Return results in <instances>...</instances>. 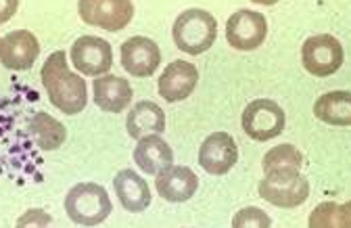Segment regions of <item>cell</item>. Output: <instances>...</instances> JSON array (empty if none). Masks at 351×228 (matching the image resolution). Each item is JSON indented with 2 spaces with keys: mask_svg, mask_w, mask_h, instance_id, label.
<instances>
[{
  "mask_svg": "<svg viewBox=\"0 0 351 228\" xmlns=\"http://www.w3.org/2000/svg\"><path fill=\"white\" fill-rule=\"evenodd\" d=\"M42 84L49 93V101L65 115H77L88 103V88L84 78L67 67L63 51L53 53L42 65Z\"/></svg>",
  "mask_w": 351,
  "mask_h": 228,
  "instance_id": "1",
  "label": "cell"
},
{
  "mask_svg": "<svg viewBox=\"0 0 351 228\" xmlns=\"http://www.w3.org/2000/svg\"><path fill=\"white\" fill-rule=\"evenodd\" d=\"M171 38L182 53L203 55L213 47L217 38V21L203 9H189L173 21Z\"/></svg>",
  "mask_w": 351,
  "mask_h": 228,
  "instance_id": "2",
  "label": "cell"
},
{
  "mask_svg": "<svg viewBox=\"0 0 351 228\" xmlns=\"http://www.w3.org/2000/svg\"><path fill=\"white\" fill-rule=\"evenodd\" d=\"M65 212L71 222L93 228L109 218L113 203L107 191L97 182H80L65 197Z\"/></svg>",
  "mask_w": 351,
  "mask_h": 228,
  "instance_id": "3",
  "label": "cell"
},
{
  "mask_svg": "<svg viewBox=\"0 0 351 228\" xmlns=\"http://www.w3.org/2000/svg\"><path fill=\"white\" fill-rule=\"evenodd\" d=\"M259 197L276 207L293 209L299 207L310 197V182L293 168L268 172L259 182Z\"/></svg>",
  "mask_w": 351,
  "mask_h": 228,
  "instance_id": "4",
  "label": "cell"
},
{
  "mask_svg": "<svg viewBox=\"0 0 351 228\" xmlns=\"http://www.w3.org/2000/svg\"><path fill=\"white\" fill-rule=\"evenodd\" d=\"M241 122L249 139L257 143H266L282 134L287 126V115L278 103L270 99H257L245 107Z\"/></svg>",
  "mask_w": 351,
  "mask_h": 228,
  "instance_id": "5",
  "label": "cell"
},
{
  "mask_svg": "<svg viewBox=\"0 0 351 228\" xmlns=\"http://www.w3.org/2000/svg\"><path fill=\"white\" fill-rule=\"evenodd\" d=\"M343 47L335 36L318 34L303 42L301 49V61L303 67L312 76L326 78L341 69L343 65Z\"/></svg>",
  "mask_w": 351,
  "mask_h": 228,
  "instance_id": "6",
  "label": "cell"
},
{
  "mask_svg": "<svg viewBox=\"0 0 351 228\" xmlns=\"http://www.w3.org/2000/svg\"><path fill=\"white\" fill-rule=\"evenodd\" d=\"M77 13L88 25L119 32L134 17V5L130 0H82L77 3Z\"/></svg>",
  "mask_w": 351,
  "mask_h": 228,
  "instance_id": "7",
  "label": "cell"
},
{
  "mask_svg": "<svg viewBox=\"0 0 351 228\" xmlns=\"http://www.w3.org/2000/svg\"><path fill=\"white\" fill-rule=\"evenodd\" d=\"M71 63L73 67L90 78H101L113 65V49L111 44L99 36H80L71 47Z\"/></svg>",
  "mask_w": 351,
  "mask_h": 228,
  "instance_id": "8",
  "label": "cell"
},
{
  "mask_svg": "<svg viewBox=\"0 0 351 228\" xmlns=\"http://www.w3.org/2000/svg\"><path fill=\"white\" fill-rule=\"evenodd\" d=\"M268 36L266 15L259 11L241 9L230 15L226 23V40L237 51H255L259 49Z\"/></svg>",
  "mask_w": 351,
  "mask_h": 228,
  "instance_id": "9",
  "label": "cell"
},
{
  "mask_svg": "<svg viewBox=\"0 0 351 228\" xmlns=\"http://www.w3.org/2000/svg\"><path fill=\"white\" fill-rule=\"evenodd\" d=\"M239 161V147L228 132H213L199 149V163L211 176L228 174Z\"/></svg>",
  "mask_w": 351,
  "mask_h": 228,
  "instance_id": "10",
  "label": "cell"
},
{
  "mask_svg": "<svg viewBox=\"0 0 351 228\" xmlns=\"http://www.w3.org/2000/svg\"><path fill=\"white\" fill-rule=\"evenodd\" d=\"M161 53L157 42L145 36H132L121 44V65L134 78H149L157 71Z\"/></svg>",
  "mask_w": 351,
  "mask_h": 228,
  "instance_id": "11",
  "label": "cell"
},
{
  "mask_svg": "<svg viewBox=\"0 0 351 228\" xmlns=\"http://www.w3.org/2000/svg\"><path fill=\"white\" fill-rule=\"evenodd\" d=\"M40 55L38 38L27 30H17L0 38V61L7 69L25 71Z\"/></svg>",
  "mask_w": 351,
  "mask_h": 228,
  "instance_id": "12",
  "label": "cell"
},
{
  "mask_svg": "<svg viewBox=\"0 0 351 228\" xmlns=\"http://www.w3.org/2000/svg\"><path fill=\"white\" fill-rule=\"evenodd\" d=\"M199 82V71L189 61H171L159 78V95L167 103H180L193 95Z\"/></svg>",
  "mask_w": 351,
  "mask_h": 228,
  "instance_id": "13",
  "label": "cell"
},
{
  "mask_svg": "<svg viewBox=\"0 0 351 228\" xmlns=\"http://www.w3.org/2000/svg\"><path fill=\"white\" fill-rule=\"evenodd\" d=\"M155 189L169 203H184L197 193L199 178L186 166H169L167 170L157 174Z\"/></svg>",
  "mask_w": 351,
  "mask_h": 228,
  "instance_id": "14",
  "label": "cell"
},
{
  "mask_svg": "<svg viewBox=\"0 0 351 228\" xmlns=\"http://www.w3.org/2000/svg\"><path fill=\"white\" fill-rule=\"evenodd\" d=\"M113 189L123 209L132 214H141L151 205V189L147 180L141 178L134 170L117 172V176L113 178Z\"/></svg>",
  "mask_w": 351,
  "mask_h": 228,
  "instance_id": "15",
  "label": "cell"
},
{
  "mask_svg": "<svg viewBox=\"0 0 351 228\" xmlns=\"http://www.w3.org/2000/svg\"><path fill=\"white\" fill-rule=\"evenodd\" d=\"M95 103L107 113H119L132 103V86L125 78L117 76H103L95 78Z\"/></svg>",
  "mask_w": 351,
  "mask_h": 228,
  "instance_id": "16",
  "label": "cell"
},
{
  "mask_svg": "<svg viewBox=\"0 0 351 228\" xmlns=\"http://www.w3.org/2000/svg\"><path fill=\"white\" fill-rule=\"evenodd\" d=\"M27 132L32 145L42 151H57L67 141V128L47 111H36L27 119Z\"/></svg>",
  "mask_w": 351,
  "mask_h": 228,
  "instance_id": "17",
  "label": "cell"
},
{
  "mask_svg": "<svg viewBox=\"0 0 351 228\" xmlns=\"http://www.w3.org/2000/svg\"><path fill=\"white\" fill-rule=\"evenodd\" d=\"M125 128H128V134L136 141L145 139V136H153V134L159 136L165 132V113L157 103L141 101L128 113Z\"/></svg>",
  "mask_w": 351,
  "mask_h": 228,
  "instance_id": "18",
  "label": "cell"
},
{
  "mask_svg": "<svg viewBox=\"0 0 351 228\" xmlns=\"http://www.w3.org/2000/svg\"><path fill=\"white\" fill-rule=\"evenodd\" d=\"M134 161L145 174H161L167 170L173 161V151L171 147L161 139V136H145L138 141L134 149Z\"/></svg>",
  "mask_w": 351,
  "mask_h": 228,
  "instance_id": "19",
  "label": "cell"
},
{
  "mask_svg": "<svg viewBox=\"0 0 351 228\" xmlns=\"http://www.w3.org/2000/svg\"><path fill=\"white\" fill-rule=\"evenodd\" d=\"M314 115L330 126L351 124V93L349 90H332L322 95L314 103Z\"/></svg>",
  "mask_w": 351,
  "mask_h": 228,
  "instance_id": "20",
  "label": "cell"
},
{
  "mask_svg": "<svg viewBox=\"0 0 351 228\" xmlns=\"http://www.w3.org/2000/svg\"><path fill=\"white\" fill-rule=\"evenodd\" d=\"M310 228H351V203H318L310 214Z\"/></svg>",
  "mask_w": 351,
  "mask_h": 228,
  "instance_id": "21",
  "label": "cell"
},
{
  "mask_svg": "<svg viewBox=\"0 0 351 228\" xmlns=\"http://www.w3.org/2000/svg\"><path fill=\"white\" fill-rule=\"evenodd\" d=\"M303 163V155L297 147L293 145H278L274 149H270L266 155H263L261 168L263 172H274V170H285V168H293V170H301Z\"/></svg>",
  "mask_w": 351,
  "mask_h": 228,
  "instance_id": "22",
  "label": "cell"
},
{
  "mask_svg": "<svg viewBox=\"0 0 351 228\" xmlns=\"http://www.w3.org/2000/svg\"><path fill=\"white\" fill-rule=\"evenodd\" d=\"M232 228H272V220L259 207H243L234 214Z\"/></svg>",
  "mask_w": 351,
  "mask_h": 228,
  "instance_id": "23",
  "label": "cell"
},
{
  "mask_svg": "<svg viewBox=\"0 0 351 228\" xmlns=\"http://www.w3.org/2000/svg\"><path fill=\"white\" fill-rule=\"evenodd\" d=\"M53 226V216L44 209H27L19 220L15 228H51Z\"/></svg>",
  "mask_w": 351,
  "mask_h": 228,
  "instance_id": "24",
  "label": "cell"
},
{
  "mask_svg": "<svg viewBox=\"0 0 351 228\" xmlns=\"http://www.w3.org/2000/svg\"><path fill=\"white\" fill-rule=\"evenodd\" d=\"M19 9V0H0V23L9 21Z\"/></svg>",
  "mask_w": 351,
  "mask_h": 228,
  "instance_id": "25",
  "label": "cell"
}]
</instances>
